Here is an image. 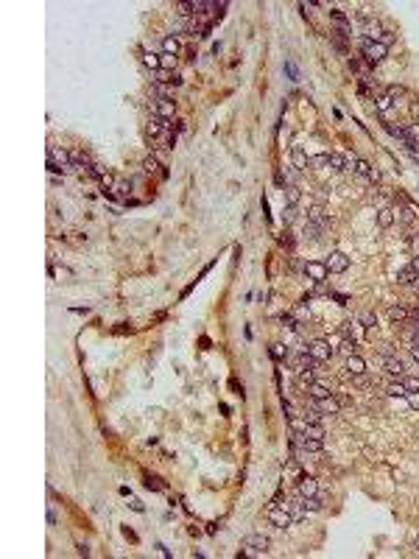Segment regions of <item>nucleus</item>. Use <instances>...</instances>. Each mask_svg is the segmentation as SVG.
Segmentation results:
<instances>
[{"label":"nucleus","instance_id":"obj_9","mask_svg":"<svg viewBox=\"0 0 419 559\" xmlns=\"http://www.w3.org/2000/svg\"><path fill=\"white\" fill-rule=\"evenodd\" d=\"M313 405H316L318 411L324 414V417H333V414H338L341 411V400L338 397H333V394H327V397H321V400H313Z\"/></svg>","mask_w":419,"mask_h":559},{"label":"nucleus","instance_id":"obj_8","mask_svg":"<svg viewBox=\"0 0 419 559\" xmlns=\"http://www.w3.org/2000/svg\"><path fill=\"white\" fill-rule=\"evenodd\" d=\"M305 274L313 280V282H324L330 271H327V266H324V263H318V260H307V263H305Z\"/></svg>","mask_w":419,"mask_h":559},{"label":"nucleus","instance_id":"obj_6","mask_svg":"<svg viewBox=\"0 0 419 559\" xmlns=\"http://www.w3.org/2000/svg\"><path fill=\"white\" fill-rule=\"evenodd\" d=\"M285 364L294 369V372H302V369H313L318 364V361H313V358L307 355L305 349L302 352H288V358H285Z\"/></svg>","mask_w":419,"mask_h":559},{"label":"nucleus","instance_id":"obj_24","mask_svg":"<svg viewBox=\"0 0 419 559\" xmlns=\"http://www.w3.org/2000/svg\"><path fill=\"white\" fill-rule=\"evenodd\" d=\"M377 224H380V227H391V224H394V207L377 210Z\"/></svg>","mask_w":419,"mask_h":559},{"label":"nucleus","instance_id":"obj_28","mask_svg":"<svg viewBox=\"0 0 419 559\" xmlns=\"http://www.w3.org/2000/svg\"><path fill=\"white\" fill-rule=\"evenodd\" d=\"M361 327H363L361 322H344V324H341V335H344V338H355Z\"/></svg>","mask_w":419,"mask_h":559},{"label":"nucleus","instance_id":"obj_21","mask_svg":"<svg viewBox=\"0 0 419 559\" xmlns=\"http://www.w3.org/2000/svg\"><path fill=\"white\" fill-rule=\"evenodd\" d=\"M179 51H182V45H179V39H176V36H165V39H162V53L176 56Z\"/></svg>","mask_w":419,"mask_h":559},{"label":"nucleus","instance_id":"obj_11","mask_svg":"<svg viewBox=\"0 0 419 559\" xmlns=\"http://www.w3.org/2000/svg\"><path fill=\"white\" fill-rule=\"evenodd\" d=\"M291 168H296L299 174H302L305 168H310V157L302 151V145H294V148H291Z\"/></svg>","mask_w":419,"mask_h":559},{"label":"nucleus","instance_id":"obj_25","mask_svg":"<svg viewBox=\"0 0 419 559\" xmlns=\"http://www.w3.org/2000/svg\"><path fill=\"white\" fill-rule=\"evenodd\" d=\"M318 232H321V227H318V224L305 221V227H302V238H305V241H316Z\"/></svg>","mask_w":419,"mask_h":559},{"label":"nucleus","instance_id":"obj_40","mask_svg":"<svg viewBox=\"0 0 419 559\" xmlns=\"http://www.w3.org/2000/svg\"><path fill=\"white\" fill-rule=\"evenodd\" d=\"M408 140H419V123H408L405 126V143Z\"/></svg>","mask_w":419,"mask_h":559},{"label":"nucleus","instance_id":"obj_26","mask_svg":"<svg viewBox=\"0 0 419 559\" xmlns=\"http://www.w3.org/2000/svg\"><path fill=\"white\" fill-rule=\"evenodd\" d=\"M92 165V157L87 151H73V168H90Z\"/></svg>","mask_w":419,"mask_h":559},{"label":"nucleus","instance_id":"obj_44","mask_svg":"<svg viewBox=\"0 0 419 559\" xmlns=\"http://www.w3.org/2000/svg\"><path fill=\"white\" fill-rule=\"evenodd\" d=\"M296 176H299L296 168H285V185H296Z\"/></svg>","mask_w":419,"mask_h":559},{"label":"nucleus","instance_id":"obj_15","mask_svg":"<svg viewBox=\"0 0 419 559\" xmlns=\"http://www.w3.org/2000/svg\"><path fill=\"white\" fill-rule=\"evenodd\" d=\"M307 394H310L313 400H321V397H327L330 394V383H324V380H313L310 389H307Z\"/></svg>","mask_w":419,"mask_h":559},{"label":"nucleus","instance_id":"obj_12","mask_svg":"<svg viewBox=\"0 0 419 559\" xmlns=\"http://www.w3.org/2000/svg\"><path fill=\"white\" fill-rule=\"evenodd\" d=\"M352 162H355V157H347V154H341V151H333V154H330V168H333V171H350Z\"/></svg>","mask_w":419,"mask_h":559},{"label":"nucleus","instance_id":"obj_18","mask_svg":"<svg viewBox=\"0 0 419 559\" xmlns=\"http://www.w3.org/2000/svg\"><path fill=\"white\" fill-rule=\"evenodd\" d=\"M154 81H157V84H179L182 78L173 76L168 67H162V70H157V73H154Z\"/></svg>","mask_w":419,"mask_h":559},{"label":"nucleus","instance_id":"obj_55","mask_svg":"<svg viewBox=\"0 0 419 559\" xmlns=\"http://www.w3.org/2000/svg\"><path fill=\"white\" fill-rule=\"evenodd\" d=\"M411 358H414V361L419 364V347H411Z\"/></svg>","mask_w":419,"mask_h":559},{"label":"nucleus","instance_id":"obj_20","mask_svg":"<svg viewBox=\"0 0 419 559\" xmlns=\"http://www.w3.org/2000/svg\"><path fill=\"white\" fill-rule=\"evenodd\" d=\"M352 171L358 174L361 179H369V174H372V165L366 162V159H361V157H355V162H352Z\"/></svg>","mask_w":419,"mask_h":559},{"label":"nucleus","instance_id":"obj_41","mask_svg":"<svg viewBox=\"0 0 419 559\" xmlns=\"http://www.w3.org/2000/svg\"><path fill=\"white\" fill-rule=\"evenodd\" d=\"M338 349L344 352V355H355V338H344Z\"/></svg>","mask_w":419,"mask_h":559},{"label":"nucleus","instance_id":"obj_29","mask_svg":"<svg viewBox=\"0 0 419 559\" xmlns=\"http://www.w3.org/2000/svg\"><path fill=\"white\" fill-rule=\"evenodd\" d=\"M414 277H417V271L411 268V263H408V266H402L400 271H397V282H408V285H411V282H414Z\"/></svg>","mask_w":419,"mask_h":559},{"label":"nucleus","instance_id":"obj_53","mask_svg":"<svg viewBox=\"0 0 419 559\" xmlns=\"http://www.w3.org/2000/svg\"><path fill=\"white\" fill-rule=\"evenodd\" d=\"M173 65V56H168V53H162V67H170Z\"/></svg>","mask_w":419,"mask_h":559},{"label":"nucleus","instance_id":"obj_1","mask_svg":"<svg viewBox=\"0 0 419 559\" xmlns=\"http://www.w3.org/2000/svg\"><path fill=\"white\" fill-rule=\"evenodd\" d=\"M240 554H243V557H266V554H268V537H263V534L243 537Z\"/></svg>","mask_w":419,"mask_h":559},{"label":"nucleus","instance_id":"obj_27","mask_svg":"<svg viewBox=\"0 0 419 559\" xmlns=\"http://www.w3.org/2000/svg\"><path fill=\"white\" fill-rule=\"evenodd\" d=\"M302 434L310 436V439H324V428H321V422H307Z\"/></svg>","mask_w":419,"mask_h":559},{"label":"nucleus","instance_id":"obj_45","mask_svg":"<svg viewBox=\"0 0 419 559\" xmlns=\"http://www.w3.org/2000/svg\"><path fill=\"white\" fill-rule=\"evenodd\" d=\"M405 402L411 405V408H419V391H408V394H405Z\"/></svg>","mask_w":419,"mask_h":559},{"label":"nucleus","instance_id":"obj_57","mask_svg":"<svg viewBox=\"0 0 419 559\" xmlns=\"http://www.w3.org/2000/svg\"><path fill=\"white\" fill-rule=\"evenodd\" d=\"M414 545H417V551H419V540H417V542H414Z\"/></svg>","mask_w":419,"mask_h":559},{"label":"nucleus","instance_id":"obj_22","mask_svg":"<svg viewBox=\"0 0 419 559\" xmlns=\"http://www.w3.org/2000/svg\"><path fill=\"white\" fill-rule=\"evenodd\" d=\"M385 394H388V397H405L408 389H405V383H402V380H394V383H388V386H385Z\"/></svg>","mask_w":419,"mask_h":559},{"label":"nucleus","instance_id":"obj_30","mask_svg":"<svg viewBox=\"0 0 419 559\" xmlns=\"http://www.w3.org/2000/svg\"><path fill=\"white\" fill-rule=\"evenodd\" d=\"M374 106H377V112H383V115H385V112H391L394 101L388 98V95H377V98H374Z\"/></svg>","mask_w":419,"mask_h":559},{"label":"nucleus","instance_id":"obj_35","mask_svg":"<svg viewBox=\"0 0 419 559\" xmlns=\"http://www.w3.org/2000/svg\"><path fill=\"white\" fill-rule=\"evenodd\" d=\"M302 503H305L307 512H321V501H318V495H313V498H302Z\"/></svg>","mask_w":419,"mask_h":559},{"label":"nucleus","instance_id":"obj_47","mask_svg":"<svg viewBox=\"0 0 419 559\" xmlns=\"http://www.w3.org/2000/svg\"><path fill=\"white\" fill-rule=\"evenodd\" d=\"M402 383L408 391H419V378H402Z\"/></svg>","mask_w":419,"mask_h":559},{"label":"nucleus","instance_id":"obj_42","mask_svg":"<svg viewBox=\"0 0 419 559\" xmlns=\"http://www.w3.org/2000/svg\"><path fill=\"white\" fill-rule=\"evenodd\" d=\"M271 355L277 358V361H285V358H288V349H285L283 344H271Z\"/></svg>","mask_w":419,"mask_h":559},{"label":"nucleus","instance_id":"obj_52","mask_svg":"<svg viewBox=\"0 0 419 559\" xmlns=\"http://www.w3.org/2000/svg\"><path fill=\"white\" fill-rule=\"evenodd\" d=\"M411 249H414V255H419V235L411 238Z\"/></svg>","mask_w":419,"mask_h":559},{"label":"nucleus","instance_id":"obj_32","mask_svg":"<svg viewBox=\"0 0 419 559\" xmlns=\"http://www.w3.org/2000/svg\"><path fill=\"white\" fill-rule=\"evenodd\" d=\"M358 322H361L363 327H369V330H372V327H377V316H374L372 311H363L361 316H358Z\"/></svg>","mask_w":419,"mask_h":559},{"label":"nucleus","instance_id":"obj_43","mask_svg":"<svg viewBox=\"0 0 419 559\" xmlns=\"http://www.w3.org/2000/svg\"><path fill=\"white\" fill-rule=\"evenodd\" d=\"M385 95H388V98H391V101H397V98H405V89H402V87H397V84H394V87H388V89H385Z\"/></svg>","mask_w":419,"mask_h":559},{"label":"nucleus","instance_id":"obj_14","mask_svg":"<svg viewBox=\"0 0 419 559\" xmlns=\"http://www.w3.org/2000/svg\"><path fill=\"white\" fill-rule=\"evenodd\" d=\"M344 369L350 372L352 378H355V375H363V372H366V361H363L361 355H347V364H344Z\"/></svg>","mask_w":419,"mask_h":559},{"label":"nucleus","instance_id":"obj_33","mask_svg":"<svg viewBox=\"0 0 419 559\" xmlns=\"http://www.w3.org/2000/svg\"><path fill=\"white\" fill-rule=\"evenodd\" d=\"M330 165V154H313L310 157V168H327Z\"/></svg>","mask_w":419,"mask_h":559},{"label":"nucleus","instance_id":"obj_3","mask_svg":"<svg viewBox=\"0 0 419 559\" xmlns=\"http://www.w3.org/2000/svg\"><path fill=\"white\" fill-rule=\"evenodd\" d=\"M361 53H363V59H366L369 65H377V62H383V56L388 53V48H385L383 42H369V39H363Z\"/></svg>","mask_w":419,"mask_h":559},{"label":"nucleus","instance_id":"obj_38","mask_svg":"<svg viewBox=\"0 0 419 559\" xmlns=\"http://www.w3.org/2000/svg\"><path fill=\"white\" fill-rule=\"evenodd\" d=\"M176 14L179 17H190V14H196V9H193V3H176Z\"/></svg>","mask_w":419,"mask_h":559},{"label":"nucleus","instance_id":"obj_16","mask_svg":"<svg viewBox=\"0 0 419 559\" xmlns=\"http://www.w3.org/2000/svg\"><path fill=\"white\" fill-rule=\"evenodd\" d=\"M283 196H285V204L296 207V204H299V199H302V190H299V185H285Z\"/></svg>","mask_w":419,"mask_h":559},{"label":"nucleus","instance_id":"obj_56","mask_svg":"<svg viewBox=\"0 0 419 559\" xmlns=\"http://www.w3.org/2000/svg\"><path fill=\"white\" fill-rule=\"evenodd\" d=\"M411 285H414V291H419V274L414 277V282H411Z\"/></svg>","mask_w":419,"mask_h":559},{"label":"nucleus","instance_id":"obj_39","mask_svg":"<svg viewBox=\"0 0 419 559\" xmlns=\"http://www.w3.org/2000/svg\"><path fill=\"white\" fill-rule=\"evenodd\" d=\"M98 182H101V188H103V193H106V190H112V188H115V182H117V179H115L112 174H109V171H106V174H103V176L98 179Z\"/></svg>","mask_w":419,"mask_h":559},{"label":"nucleus","instance_id":"obj_49","mask_svg":"<svg viewBox=\"0 0 419 559\" xmlns=\"http://www.w3.org/2000/svg\"><path fill=\"white\" fill-rule=\"evenodd\" d=\"M146 487H148V489H162V484H159V478H151V475H148V478H146Z\"/></svg>","mask_w":419,"mask_h":559},{"label":"nucleus","instance_id":"obj_48","mask_svg":"<svg viewBox=\"0 0 419 559\" xmlns=\"http://www.w3.org/2000/svg\"><path fill=\"white\" fill-rule=\"evenodd\" d=\"M366 182H372V185H380V182H383V174H380L377 168H372V174H369V179H366Z\"/></svg>","mask_w":419,"mask_h":559},{"label":"nucleus","instance_id":"obj_5","mask_svg":"<svg viewBox=\"0 0 419 559\" xmlns=\"http://www.w3.org/2000/svg\"><path fill=\"white\" fill-rule=\"evenodd\" d=\"M268 520H271L277 528H288V525H294V517H291V512L285 509L283 503H274L271 509H268Z\"/></svg>","mask_w":419,"mask_h":559},{"label":"nucleus","instance_id":"obj_2","mask_svg":"<svg viewBox=\"0 0 419 559\" xmlns=\"http://www.w3.org/2000/svg\"><path fill=\"white\" fill-rule=\"evenodd\" d=\"M305 352L313 358V361H318V364H321V361H330V358H333L335 347L330 344V341H324V338H313V341L305 347Z\"/></svg>","mask_w":419,"mask_h":559},{"label":"nucleus","instance_id":"obj_34","mask_svg":"<svg viewBox=\"0 0 419 559\" xmlns=\"http://www.w3.org/2000/svg\"><path fill=\"white\" fill-rule=\"evenodd\" d=\"M143 62H146L154 73H157V70H162V59H159V56H154V53H146V56H143Z\"/></svg>","mask_w":419,"mask_h":559},{"label":"nucleus","instance_id":"obj_36","mask_svg":"<svg viewBox=\"0 0 419 559\" xmlns=\"http://www.w3.org/2000/svg\"><path fill=\"white\" fill-rule=\"evenodd\" d=\"M157 168H159V159H157V157H154V154H151V157H146V159H143V171H146V174H154Z\"/></svg>","mask_w":419,"mask_h":559},{"label":"nucleus","instance_id":"obj_54","mask_svg":"<svg viewBox=\"0 0 419 559\" xmlns=\"http://www.w3.org/2000/svg\"><path fill=\"white\" fill-rule=\"evenodd\" d=\"M411 268L419 274V255H414V260H411Z\"/></svg>","mask_w":419,"mask_h":559},{"label":"nucleus","instance_id":"obj_46","mask_svg":"<svg viewBox=\"0 0 419 559\" xmlns=\"http://www.w3.org/2000/svg\"><path fill=\"white\" fill-rule=\"evenodd\" d=\"M299 383H307V386H310V383H313V369H302V372H299Z\"/></svg>","mask_w":419,"mask_h":559},{"label":"nucleus","instance_id":"obj_50","mask_svg":"<svg viewBox=\"0 0 419 559\" xmlns=\"http://www.w3.org/2000/svg\"><path fill=\"white\" fill-rule=\"evenodd\" d=\"M283 324L288 327V330H294V327H296V322H294V316H291V313H288V316H283Z\"/></svg>","mask_w":419,"mask_h":559},{"label":"nucleus","instance_id":"obj_23","mask_svg":"<svg viewBox=\"0 0 419 559\" xmlns=\"http://www.w3.org/2000/svg\"><path fill=\"white\" fill-rule=\"evenodd\" d=\"M302 419H305V422H321V419H324V414H321V411L316 408V405L310 402V405H307L305 411H302Z\"/></svg>","mask_w":419,"mask_h":559},{"label":"nucleus","instance_id":"obj_31","mask_svg":"<svg viewBox=\"0 0 419 559\" xmlns=\"http://www.w3.org/2000/svg\"><path fill=\"white\" fill-rule=\"evenodd\" d=\"M115 193H117V196H120V199H126V196H129V193H132V182H126V179H117V182H115Z\"/></svg>","mask_w":419,"mask_h":559},{"label":"nucleus","instance_id":"obj_4","mask_svg":"<svg viewBox=\"0 0 419 559\" xmlns=\"http://www.w3.org/2000/svg\"><path fill=\"white\" fill-rule=\"evenodd\" d=\"M324 266H327V271L330 274H344L347 268H350V257L344 255V252H330L327 255V260H324Z\"/></svg>","mask_w":419,"mask_h":559},{"label":"nucleus","instance_id":"obj_7","mask_svg":"<svg viewBox=\"0 0 419 559\" xmlns=\"http://www.w3.org/2000/svg\"><path fill=\"white\" fill-rule=\"evenodd\" d=\"M377 364H380V367H385V372H388V375H394V378H400V375L405 372V364H402L397 355H380V358H377Z\"/></svg>","mask_w":419,"mask_h":559},{"label":"nucleus","instance_id":"obj_17","mask_svg":"<svg viewBox=\"0 0 419 559\" xmlns=\"http://www.w3.org/2000/svg\"><path fill=\"white\" fill-rule=\"evenodd\" d=\"M307 221L324 227V224H327V212H324V207H321V204H313V207L307 210Z\"/></svg>","mask_w":419,"mask_h":559},{"label":"nucleus","instance_id":"obj_13","mask_svg":"<svg viewBox=\"0 0 419 559\" xmlns=\"http://www.w3.org/2000/svg\"><path fill=\"white\" fill-rule=\"evenodd\" d=\"M173 112H176V104H173L170 98L157 101V109H154V115H157V118H162V121H170V118H173Z\"/></svg>","mask_w":419,"mask_h":559},{"label":"nucleus","instance_id":"obj_19","mask_svg":"<svg viewBox=\"0 0 419 559\" xmlns=\"http://www.w3.org/2000/svg\"><path fill=\"white\" fill-rule=\"evenodd\" d=\"M408 316H411V313H408L402 305H394V308H388V319H391V322H397V324H405V322H408Z\"/></svg>","mask_w":419,"mask_h":559},{"label":"nucleus","instance_id":"obj_37","mask_svg":"<svg viewBox=\"0 0 419 559\" xmlns=\"http://www.w3.org/2000/svg\"><path fill=\"white\" fill-rule=\"evenodd\" d=\"M296 215H299V210H296V207H291V204H285L283 221H285V224H294V221H296Z\"/></svg>","mask_w":419,"mask_h":559},{"label":"nucleus","instance_id":"obj_10","mask_svg":"<svg viewBox=\"0 0 419 559\" xmlns=\"http://www.w3.org/2000/svg\"><path fill=\"white\" fill-rule=\"evenodd\" d=\"M296 492H299L302 498H313V495H318V481H316V478H310V475H299Z\"/></svg>","mask_w":419,"mask_h":559},{"label":"nucleus","instance_id":"obj_51","mask_svg":"<svg viewBox=\"0 0 419 559\" xmlns=\"http://www.w3.org/2000/svg\"><path fill=\"white\" fill-rule=\"evenodd\" d=\"M380 42H383L385 48H388V45L394 42V36H391V34H385V31H383V36H380Z\"/></svg>","mask_w":419,"mask_h":559}]
</instances>
